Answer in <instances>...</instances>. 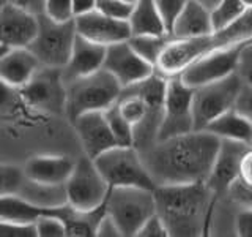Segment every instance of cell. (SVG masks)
Returning <instances> with one entry per match:
<instances>
[{"mask_svg":"<svg viewBox=\"0 0 252 237\" xmlns=\"http://www.w3.org/2000/svg\"><path fill=\"white\" fill-rule=\"evenodd\" d=\"M219 138L205 130H194L159 139L139 154L156 187L205 182L215 160Z\"/></svg>","mask_w":252,"mask_h":237,"instance_id":"1","label":"cell"},{"mask_svg":"<svg viewBox=\"0 0 252 237\" xmlns=\"http://www.w3.org/2000/svg\"><path fill=\"white\" fill-rule=\"evenodd\" d=\"M153 195L156 215L169 237H197L207 233L216 198L205 182L159 185Z\"/></svg>","mask_w":252,"mask_h":237,"instance_id":"2","label":"cell"},{"mask_svg":"<svg viewBox=\"0 0 252 237\" xmlns=\"http://www.w3.org/2000/svg\"><path fill=\"white\" fill-rule=\"evenodd\" d=\"M164 90L165 78L155 71L136 84L122 87L115 101L120 114L132 126V147L139 154L156 142L162 117Z\"/></svg>","mask_w":252,"mask_h":237,"instance_id":"3","label":"cell"},{"mask_svg":"<svg viewBox=\"0 0 252 237\" xmlns=\"http://www.w3.org/2000/svg\"><path fill=\"white\" fill-rule=\"evenodd\" d=\"M252 40V10L244 11L238 19L228 24L224 29L211 32L208 35L194 38H173L164 47L159 59H158L155 71L164 78L180 75L192 62L200 59L219 47L243 43Z\"/></svg>","mask_w":252,"mask_h":237,"instance_id":"4","label":"cell"},{"mask_svg":"<svg viewBox=\"0 0 252 237\" xmlns=\"http://www.w3.org/2000/svg\"><path fill=\"white\" fill-rule=\"evenodd\" d=\"M122 85L117 79L99 68L93 73L65 82V116L69 123L90 111H104L117 101Z\"/></svg>","mask_w":252,"mask_h":237,"instance_id":"5","label":"cell"},{"mask_svg":"<svg viewBox=\"0 0 252 237\" xmlns=\"http://www.w3.org/2000/svg\"><path fill=\"white\" fill-rule=\"evenodd\" d=\"M106 213L114 220L122 237H134L142 223L156 213L153 190L139 187L109 188Z\"/></svg>","mask_w":252,"mask_h":237,"instance_id":"6","label":"cell"},{"mask_svg":"<svg viewBox=\"0 0 252 237\" xmlns=\"http://www.w3.org/2000/svg\"><path fill=\"white\" fill-rule=\"evenodd\" d=\"M96 169L106 180L109 188L139 187L155 190L152 177L139 152L132 146H114L93 158Z\"/></svg>","mask_w":252,"mask_h":237,"instance_id":"7","label":"cell"},{"mask_svg":"<svg viewBox=\"0 0 252 237\" xmlns=\"http://www.w3.org/2000/svg\"><path fill=\"white\" fill-rule=\"evenodd\" d=\"M38 29L27 49L35 55L41 67L63 68L68 62L76 37L74 18L69 21H54L44 13L36 14Z\"/></svg>","mask_w":252,"mask_h":237,"instance_id":"8","label":"cell"},{"mask_svg":"<svg viewBox=\"0 0 252 237\" xmlns=\"http://www.w3.org/2000/svg\"><path fill=\"white\" fill-rule=\"evenodd\" d=\"M192 92V87H188L178 75L165 78L162 117L156 141L194 131Z\"/></svg>","mask_w":252,"mask_h":237,"instance_id":"9","label":"cell"},{"mask_svg":"<svg viewBox=\"0 0 252 237\" xmlns=\"http://www.w3.org/2000/svg\"><path fill=\"white\" fill-rule=\"evenodd\" d=\"M243 82L238 75L232 73L219 81L195 87L192 92L194 130H203L213 118L232 109Z\"/></svg>","mask_w":252,"mask_h":237,"instance_id":"10","label":"cell"},{"mask_svg":"<svg viewBox=\"0 0 252 237\" xmlns=\"http://www.w3.org/2000/svg\"><path fill=\"white\" fill-rule=\"evenodd\" d=\"M19 98L27 106L46 114H65V82L60 68L39 67L27 84L18 89Z\"/></svg>","mask_w":252,"mask_h":237,"instance_id":"11","label":"cell"},{"mask_svg":"<svg viewBox=\"0 0 252 237\" xmlns=\"http://www.w3.org/2000/svg\"><path fill=\"white\" fill-rule=\"evenodd\" d=\"M66 202L79 210H90L104 202L109 185L102 179L92 158L87 155L74 161L73 171L65 182Z\"/></svg>","mask_w":252,"mask_h":237,"instance_id":"12","label":"cell"},{"mask_svg":"<svg viewBox=\"0 0 252 237\" xmlns=\"http://www.w3.org/2000/svg\"><path fill=\"white\" fill-rule=\"evenodd\" d=\"M251 41L252 40H246L243 43L219 47V49L205 54L186 67L178 76L188 87H192V89L213 81H219V79L235 73L243 47Z\"/></svg>","mask_w":252,"mask_h":237,"instance_id":"13","label":"cell"},{"mask_svg":"<svg viewBox=\"0 0 252 237\" xmlns=\"http://www.w3.org/2000/svg\"><path fill=\"white\" fill-rule=\"evenodd\" d=\"M252 152L251 144L241 141L220 139L215 160H213L205 184L211 190L216 201L222 199L232 182L240 177V169L244 157Z\"/></svg>","mask_w":252,"mask_h":237,"instance_id":"14","label":"cell"},{"mask_svg":"<svg viewBox=\"0 0 252 237\" xmlns=\"http://www.w3.org/2000/svg\"><path fill=\"white\" fill-rule=\"evenodd\" d=\"M101 68L112 75L122 87L136 84L155 73V67L132 49L128 40L106 46Z\"/></svg>","mask_w":252,"mask_h":237,"instance_id":"15","label":"cell"},{"mask_svg":"<svg viewBox=\"0 0 252 237\" xmlns=\"http://www.w3.org/2000/svg\"><path fill=\"white\" fill-rule=\"evenodd\" d=\"M38 29L36 14L11 3L10 0L0 8V46L27 47Z\"/></svg>","mask_w":252,"mask_h":237,"instance_id":"16","label":"cell"},{"mask_svg":"<svg viewBox=\"0 0 252 237\" xmlns=\"http://www.w3.org/2000/svg\"><path fill=\"white\" fill-rule=\"evenodd\" d=\"M76 34L92 43L109 46L118 41H125L131 37L128 21L114 19L93 10L74 18Z\"/></svg>","mask_w":252,"mask_h":237,"instance_id":"17","label":"cell"},{"mask_svg":"<svg viewBox=\"0 0 252 237\" xmlns=\"http://www.w3.org/2000/svg\"><path fill=\"white\" fill-rule=\"evenodd\" d=\"M71 125L74 126L77 136L81 139L84 155L92 160L99 154L106 152L107 149L117 146L102 111H90V113L81 114L74 118Z\"/></svg>","mask_w":252,"mask_h":237,"instance_id":"18","label":"cell"},{"mask_svg":"<svg viewBox=\"0 0 252 237\" xmlns=\"http://www.w3.org/2000/svg\"><path fill=\"white\" fill-rule=\"evenodd\" d=\"M104 54L106 46L92 43L76 34L68 62L65 63V67L60 68L63 82H68L71 79L81 76H87L93 73V71L99 70L102 67Z\"/></svg>","mask_w":252,"mask_h":237,"instance_id":"19","label":"cell"},{"mask_svg":"<svg viewBox=\"0 0 252 237\" xmlns=\"http://www.w3.org/2000/svg\"><path fill=\"white\" fill-rule=\"evenodd\" d=\"M41 67L27 47H10L0 55V79L13 89H21Z\"/></svg>","mask_w":252,"mask_h":237,"instance_id":"20","label":"cell"},{"mask_svg":"<svg viewBox=\"0 0 252 237\" xmlns=\"http://www.w3.org/2000/svg\"><path fill=\"white\" fill-rule=\"evenodd\" d=\"M74 161L68 155H43L33 157L22 168L27 179L43 184H65L73 171Z\"/></svg>","mask_w":252,"mask_h":237,"instance_id":"21","label":"cell"},{"mask_svg":"<svg viewBox=\"0 0 252 237\" xmlns=\"http://www.w3.org/2000/svg\"><path fill=\"white\" fill-rule=\"evenodd\" d=\"M210 11L195 3L194 0H186L185 6L172 24L169 34L173 38H194L211 34Z\"/></svg>","mask_w":252,"mask_h":237,"instance_id":"22","label":"cell"},{"mask_svg":"<svg viewBox=\"0 0 252 237\" xmlns=\"http://www.w3.org/2000/svg\"><path fill=\"white\" fill-rule=\"evenodd\" d=\"M16 195L29 204L36 205V207L44 210L55 209L66 204L65 184H43V182L27 179L26 176H24Z\"/></svg>","mask_w":252,"mask_h":237,"instance_id":"23","label":"cell"},{"mask_svg":"<svg viewBox=\"0 0 252 237\" xmlns=\"http://www.w3.org/2000/svg\"><path fill=\"white\" fill-rule=\"evenodd\" d=\"M205 131L215 134L219 139L241 141L246 144H252V123L251 118L244 117L233 109H228L211 122L205 125Z\"/></svg>","mask_w":252,"mask_h":237,"instance_id":"24","label":"cell"},{"mask_svg":"<svg viewBox=\"0 0 252 237\" xmlns=\"http://www.w3.org/2000/svg\"><path fill=\"white\" fill-rule=\"evenodd\" d=\"M132 35H161L165 32L164 24L153 0H136L128 18Z\"/></svg>","mask_w":252,"mask_h":237,"instance_id":"25","label":"cell"},{"mask_svg":"<svg viewBox=\"0 0 252 237\" xmlns=\"http://www.w3.org/2000/svg\"><path fill=\"white\" fill-rule=\"evenodd\" d=\"M46 213L44 209L32 205L24 201L18 195L0 196V220L13 221V223L29 225L35 223V220Z\"/></svg>","mask_w":252,"mask_h":237,"instance_id":"26","label":"cell"},{"mask_svg":"<svg viewBox=\"0 0 252 237\" xmlns=\"http://www.w3.org/2000/svg\"><path fill=\"white\" fill-rule=\"evenodd\" d=\"M173 40L169 32H164L161 35H132L128 38V43L142 59L147 60L150 65H156L164 47Z\"/></svg>","mask_w":252,"mask_h":237,"instance_id":"27","label":"cell"},{"mask_svg":"<svg viewBox=\"0 0 252 237\" xmlns=\"http://www.w3.org/2000/svg\"><path fill=\"white\" fill-rule=\"evenodd\" d=\"M248 8H252V6L246 5L243 0H220V2L210 11L211 30L216 32V30L224 29L228 24H232L235 19H238Z\"/></svg>","mask_w":252,"mask_h":237,"instance_id":"28","label":"cell"},{"mask_svg":"<svg viewBox=\"0 0 252 237\" xmlns=\"http://www.w3.org/2000/svg\"><path fill=\"white\" fill-rule=\"evenodd\" d=\"M106 117L110 131L114 134L117 146H132V126L126 118L120 114L115 103L102 111Z\"/></svg>","mask_w":252,"mask_h":237,"instance_id":"29","label":"cell"},{"mask_svg":"<svg viewBox=\"0 0 252 237\" xmlns=\"http://www.w3.org/2000/svg\"><path fill=\"white\" fill-rule=\"evenodd\" d=\"M24 179V171L21 166L0 163V196L16 195Z\"/></svg>","mask_w":252,"mask_h":237,"instance_id":"30","label":"cell"},{"mask_svg":"<svg viewBox=\"0 0 252 237\" xmlns=\"http://www.w3.org/2000/svg\"><path fill=\"white\" fill-rule=\"evenodd\" d=\"M35 231L36 237H65L66 236V229L63 221L51 215V213H43L35 220Z\"/></svg>","mask_w":252,"mask_h":237,"instance_id":"31","label":"cell"},{"mask_svg":"<svg viewBox=\"0 0 252 237\" xmlns=\"http://www.w3.org/2000/svg\"><path fill=\"white\" fill-rule=\"evenodd\" d=\"M230 198L232 202H235L240 209H246L252 205V190L251 182H246L241 177H236L230 185H228L225 196Z\"/></svg>","mask_w":252,"mask_h":237,"instance_id":"32","label":"cell"},{"mask_svg":"<svg viewBox=\"0 0 252 237\" xmlns=\"http://www.w3.org/2000/svg\"><path fill=\"white\" fill-rule=\"evenodd\" d=\"M94 10L109 16V18L128 21L132 11V3L125 2V0H96V8Z\"/></svg>","mask_w":252,"mask_h":237,"instance_id":"33","label":"cell"},{"mask_svg":"<svg viewBox=\"0 0 252 237\" xmlns=\"http://www.w3.org/2000/svg\"><path fill=\"white\" fill-rule=\"evenodd\" d=\"M153 2L162 19L165 32H170L172 24L178 16V13L181 11V8L185 6L186 0H153Z\"/></svg>","mask_w":252,"mask_h":237,"instance_id":"34","label":"cell"},{"mask_svg":"<svg viewBox=\"0 0 252 237\" xmlns=\"http://www.w3.org/2000/svg\"><path fill=\"white\" fill-rule=\"evenodd\" d=\"M43 13L54 21H69L73 19L71 11V0H44Z\"/></svg>","mask_w":252,"mask_h":237,"instance_id":"35","label":"cell"},{"mask_svg":"<svg viewBox=\"0 0 252 237\" xmlns=\"http://www.w3.org/2000/svg\"><path fill=\"white\" fill-rule=\"evenodd\" d=\"M0 237H36L35 225H21L13 221L0 220Z\"/></svg>","mask_w":252,"mask_h":237,"instance_id":"36","label":"cell"},{"mask_svg":"<svg viewBox=\"0 0 252 237\" xmlns=\"http://www.w3.org/2000/svg\"><path fill=\"white\" fill-rule=\"evenodd\" d=\"M232 109L244 117H252V82H243Z\"/></svg>","mask_w":252,"mask_h":237,"instance_id":"37","label":"cell"},{"mask_svg":"<svg viewBox=\"0 0 252 237\" xmlns=\"http://www.w3.org/2000/svg\"><path fill=\"white\" fill-rule=\"evenodd\" d=\"M134 237H169L167 229H165L161 218L153 213L152 217H148L142 226L137 229V233Z\"/></svg>","mask_w":252,"mask_h":237,"instance_id":"38","label":"cell"},{"mask_svg":"<svg viewBox=\"0 0 252 237\" xmlns=\"http://www.w3.org/2000/svg\"><path fill=\"white\" fill-rule=\"evenodd\" d=\"M251 71H252V41L243 47L238 63H236L235 73L238 75L244 82H252L251 81Z\"/></svg>","mask_w":252,"mask_h":237,"instance_id":"39","label":"cell"},{"mask_svg":"<svg viewBox=\"0 0 252 237\" xmlns=\"http://www.w3.org/2000/svg\"><path fill=\"white\" fill-rule=\"evenodd\" d=\"M233 225H235V234L236 236H240V237L251 236V231H252V209L251 207L240 209V212L235 215Z\"/></svg>","mask_w":252,"mask_h":237,"instance_id":"40","label":"cell"},{"mask_svg":"<svg viewBox=\"0 0 252 237\" xmlns=\"http://www.w3.org/2000/svg\"><path fill=\"white\" fill-rule=\"evenodd\" d=\"M94 236H98V237H122L117 225L114 223V220L110 218L107 213L99 220Z\"/></svg>","mask_w":252,"mask_h":237,"instance_id":"41","label":"cell"},{"mask_svg":"<svg viewBox=\"0 0 252 237\" xmlns=\"http://www.w3.org/2000/svg\"><path fill=\"white\" fill-rule=\"evenodd\" d=\"M16 95H18V89H13L11 85L0 79V111L10 109L16 100Z\"/></svg>","mask_w":252,"mask_h":237,"instance_id":"42","label":"cell"},{"mask_svg":"<svg viewBox=\"0 0 252 237\" xmlns=\"http://www.w3.org/2000/svg\"><path fill=\"white\" fill-rule=\"evenodd\" d=\"M96 8V0H71V11L73 18L85 13H90Z\"/></svg>","mask_w":252,"mask_h":237,"instance_id":"43","label":"cell"},{"mask_svg":"<svg viewBox=\"0 0 252 237\" xmlns=\"http://www.w3.org/2000/svg\"><path fill=\"white\" fill-rule=\"evenodd\" d=\"M10 2L24 8L32 14H41L44 8V0H10Z\"/></svg>","mask_w":252,"mask_h":237,"instance_id":"44","label":"cell"},{"mask_svg":"<svg viewBox=\"0 0 252 237\" xmlns=\"http://www.w3.org/2000/svg\"><path fill=\"white\" fill-rule=\"evenodd\" d=\"M195 3H199L200 6H203L205 10H208V11H211L213 8H215L220 0H194Z\"/></svg>","mask_w":252,"mask_h":237,"instance_id":"45","label":"cell"},{"mask_svg":"<svg viewBox=\"0 0 252 237\" xmlns=\"http://www.w3.org/2000/svg\"><path fill=\"white\" fill-rule=\"evenodd\" d=\"M6 49H8V47H3V46H0V55H2V54H3V52L6 51Z\"/></svg>","mask_w":252,"mask_h":237,"instance_id":"46","label":"cell"},{"mask_svg":"<svg viewBox=\"0 0 252 237\" xmlns=\"http://www.w3.org/2000/svg\"><path fill=\"white\" fill-rule=\"evenodd\" d=\"M243 2L246 5H249V6H252V0H243Z\"/></svg>","mask_w":252,"mask_h":237,"instance_id":"47","label":"cell"},{"mask_svg":"<svg viewBox=\"0 0 252 237\" xmlns=\"http://www.w3.org/2000/svg\"><path fill=\"white\" fill-rule=\"evenodd\" d=\"M5 2H6V0H0V8H2V5H3Z\"/></svg>","mask_w":252,"mask_h":237,"instance_id":"48","label":"cell"}]
</instances>
